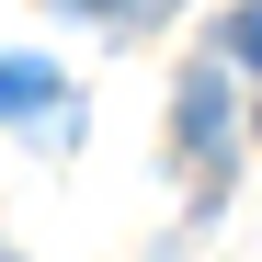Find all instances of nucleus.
<instances>
[{
	"instance_id": "f257e3e1",
	"label": "nucleus",
	"mask_w": 262,
	"mask_h": 262,
	"mask_svg": "<svg viewBox=\"0 0 262 262\" xmlns=\"http://www.w3.org/2000/svg\"><path fill=\"white\" fill-rule=\"evenodd\" d=\"M57 103V69L46 57H0V114H46Z\"/></svg>"
},
{
	"instance_id": "f03ea898",
	"label": "nucleus",
	"mask_w": 262,
	"mask_h": 262,
	"mask_svg": "<svg viewBox=\"0 0 262 262\" xmlns=\"http://www.w3.org/2000/svg\"><path fill=\"white\" fill-rule=\"evenodd\" d=\"M228 57H251V69H262V0H251V12L228 23Z\"/></svg>"
},
{
	"instance_id": "7ed1b4c3",
	"label": "nucleus",
	"mask_w": 262,
	"mask_h": 262,
	"mask_svg": "<svg viewBox=\"0 0 262 262\" xmlns=\"http://www.w3.org/2000/svg\"><path fill=\"white\" fill-rule=\"evenodd\" d=\"M69 12H125V0H69Z\"/></svg>"
}]
</instances>
